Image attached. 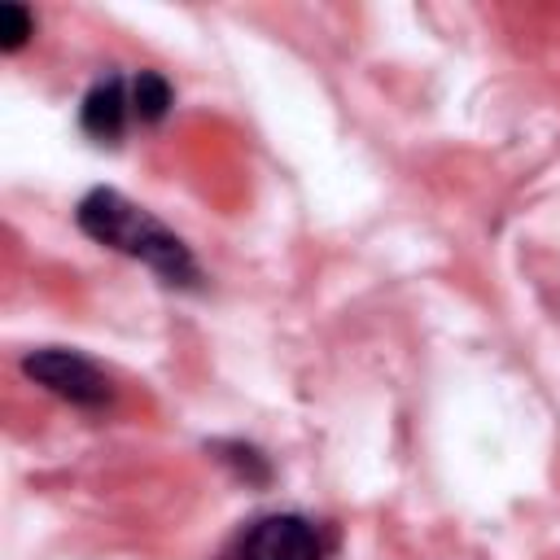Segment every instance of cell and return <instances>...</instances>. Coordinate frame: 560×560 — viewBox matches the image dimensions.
Returning a JSON list of instances; mask_svg holds the SVG:
<instances>
[{
	"label": "cell",
	"instance_id": "obj_1",
	"mask_svg": "<svg viewBox=\"0 0 560 560\" xmlns=\"http://www.w3.org/2000/svg\"><path fill=\"white\" fill-rule=\"evenodd\" d=\"M74 223H79V232L88 241L144 262L162 284H171V289H201V267H197L192 249L158 214L136 206L118 188H88L79 197V206H74Z\"/></svg>",
	"mask_w": 560,
	"mask_h": 560
},
{
	"label": "cell",
	"instance_id": "obj_2",
	"mask_svg": "<svg viewBox=\"0 0 560 560\" xmlns=\"http://www.w3.org/2000/svg\"><path fill=\"white\" fill-rule=\"evenodd\" d=\"M332 529L306 512H258L241 521L210 560H328Z\"/></svg>",
	"mask_w": 560,
	"mask_h": 560
},
{
	"label": "cell",
	"instance_id": "obj_3",
	"mask_svg": "<svg viewBox=\"0 0 560 560\" xmlns=\"http://www.w3.org/2000/svg\"><path fill=\"white\" fill-rule=\"evenodd\" d=\"M18 368L26 381H35L39 389H48L52 398H61L79 411H105L114 402V381L105 376V368H96L79 350L39 346V350H26Z\"/></svg>",
	"mask_w": 560,
	"mask_h": 560
},
{
	"label": "cell",
	"instance_id": "obj_4",
	"mask_svg": "<svg viewBox=\"0 0 560 560\" xmlns=\"http://www.w3.org/2000/svg\"><path fill=\"white\" fill-rule=\"evenodd\" d=\"M136 122L131 114V74H105L96 79L83 101H79V131L96 144H118L127 127Z\"/></svg>",
	"mask_w": 560,
	"mask_h": 560
},
{
	"label": "cell",
	"instance_id": "obj_5",
	"mask_svg": "<svg viewBox=\"0 0 560 560\" xmlns=\"http://www.w3.org/2000/svg\"><path fill=\"white\" fill-rule=\"evenodd\" d=\"M171 105H175V88H171L166 74H158V70H136L131 74V114H136L140 127L166 122Z\"/></svg>",
	"mask_w": 560,
	"mask_h": 560
},
{
	"label": "cell",
	"instance_id": "obj_6",
	"mask_svg": "<svg viewBox=\"0 0 560 560\" xmlns=\"http://www.w3.org/2000/svg\"><path fill=\"white\" fill-rule=\"evenodd\" d=\"M31 35H35V13L26 4H18V0H4L0 4V52L4 57L22 52L31 44Z\"/></svg>",
	"mask_w": 560,
	"mask_h": 560
},
{
	"label": "cell",
	"instance_id": "obj_7",
	"mask_svg": "<svg viewBox=\"0 0 560 560\" xmlns=\"http://www.w3.org/2000/svg\"><path fill=\"white\" fill-rule=\"evenodd\" d=\"M210 451H214L223 464H236L241 472H249V481H267V477H271L267 455H258V451L245 446V442H210Z\"/></svg>",
	"mask_w": 560,
	"mask_h": 560
}]
</instances>
